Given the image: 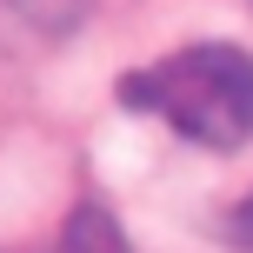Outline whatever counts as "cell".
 <instances>
[{
	"label": "cell",
	"mask_w": 253,
	"mask_h": 253,
	"mask_svg": "<svg viewBox=\"0 0 253 253\" xmlns=\"http://www.w3.org/2000/svg\"><path fill=\"white\" fill-rule=\"evenodd\" d=\"M126 114L167 120L180 140L207 153H233L253 140V53L227 40H200L120 80Z\"/></svg>",
	"instance_id": "6da1fadb"
},
{
	"label": "cell",
	"mask_w": 253,
	"mask_h": 253,
	"mask_svg": "<svg viewBox=\"0 0 253 253\" xmlns=\"http://www.w3.org/2000/svg\"><path fill=\"white\" fill-rule=\"evenodd\" d=\"M53 253H126V240H120V227H114V213H107V207L80 200L74 213H67V227H60V240H53Z\"/></svg>",
	"instance_id": "7a4b0ae2"
},
{
	"label": "cell",
	"mask_w": 253,
	"mask_h": 253,
	"mask_svg": "<svg viewBox=\"0 0 253 253\" xmlns=\"http://www.w3.org/2000/svg\"><path fill=\"white\" fill-rule=\"evenodd\" d=\"M220 233H227V240H233V247H240V253H253V193H247V200H240V207H233V213H227V220H220Z\"/></svg>",
	"instance_id": "3957f363"
}]
</instances>
